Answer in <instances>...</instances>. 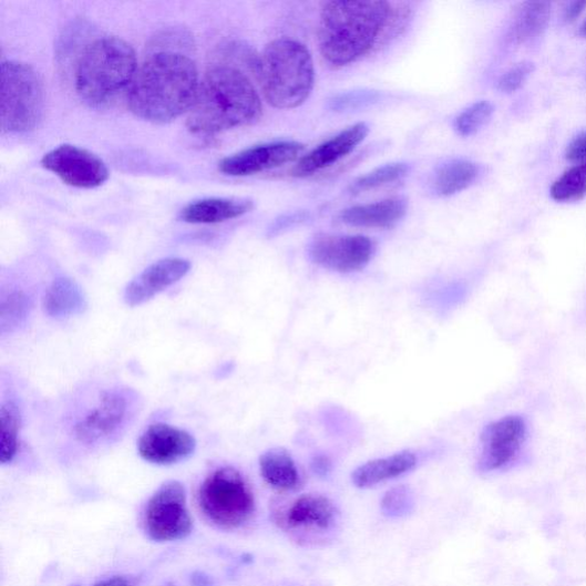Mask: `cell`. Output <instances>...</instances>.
<instances>
[{
	"instance_id": "obj_21",
	"label": "cell",
	"mask_w": 586,
	"mask_h": 586,
	"mask_svg": "<svg viewBox=\"0 0 586 586\" xmlns=\"http://www.w3.org/2000/svg\"><path fill=\"white\" fill-rule=\"evenodd\" d=\"M260 474L274 490L288 492L298 486L299 473L294 459L285 448H271L259 459Z\"/></svg>"
},
{
	"instance_id": "obj_16",
	"label": "cell",
	"mask_w": 586,
	"mask_h": 586,
	"mask_svg": "<svg viewBox=\"0 0 586 586\" xmlns=\"http://www.w3.org/2000/svg\"><path fill=\"white\" fill-rule=\"evenodd\" d=\"M369 126L358 123L341 131L312 152L300 157L294 166L291 174L297 178H306L333 165L350 155L367 137Z\"/></svg>"
},
{
	"instance_id": "obj_7",
	"label": "cell",
	"mask_w": 586,
	"mask_h": 586,
	"mask_svg": "<svg viewBox=\"0 0 586 586\" xmlns=\"http://www.w3.org/2000/svg\"><path fill=\"white\" fill-rule=\"evenodd\" d=\"M198 503L212 523L235 530L248 523L255 512V497L237 470L222 467L206 477L199 489Z\"/></svg>"
},
{
	"instance_id": "obj_2",
	"label": "cell",
	"mask_w": 586,
	"mask_h": 586,
	"mask_svg": "<svg viewBox=\"0 0 586 586\" xmlns=\"http://www.w3.org/2000/svg\"><path fill=\"white\" fill-rule=\"evenodd\" d=\"M261 115V100L249 78L236 66L218 64L199 81L187 127L210 135L251 125Z\"/></svg>"
},
{
	"instance_id": "obj_34",
	"label": "cell",
	"mask_w": 586,
	"mask_h": 586,
	"mask_svg": "<svg viewBox=\"0 0 586 586\" xmlns=\"http://www.w3.org/2000/svg\"><path fill=\"white\" fill-rule=\"evenodd\" d=\"M306 218H307L306 214L289 215L287 217H284V218L279 219L277 223H275L273 228H271V232L279 233V232H281L284 229H287V228L291 227L295 224H298V223H301V222L306 220Z\"/></svg>"
},
{
	"instance_id": "obj_10",
	"label": "cell",
	"mask_w": 586,
	"mask_h": 586,
	"mask_svg": "<svg viewBox=\"0 0 586 586\" xmlns=\"http://www.w3.org/2000/svg\"><path fill=\"white\" fill-rule=\"evenodd\" d=\"M42 166L64 184L82 189L100 187L110 178L109 167L102 160L73 145H61L45 154Z\"/></svg>"
},
{
	"instance_id": "obj_28",
	"label": "cell",
	"mask_w": 586,
	"mask_h": 586,
	"mask_svg": "<svg viewBox=\"0 0 586 586\" xmlns=\"http://www.w3.org/2000/svg\"><path fill=\"white\" fill-rule=\"evenodd\" d=\"M494 114L489 101H479L462 112L455 120V128L462 136H471L487 125Z\"/></svg>"
},
{
	"instance_id": "obj_8",
	"label": "cell",
	"mask_w": 586,
	"mask_h": 586,
	"mask_svg": "<svg viewBox=\"0 0 586 586\" xmlns=\"http://www.w3.org/2000/svg\"><path fill=\"white\" fill-rule=\"evenodd\" d=\"M145 528L155 542L186 538L193 530L186 490L179 481H167L150 498L145 511Z\"/></svg>"
},
{
	"instance_id": "obj_20",
	"label": "cell",
	"mask_w": 586,
	"mask_h": 586,
	"mask_svg": "<svg viewBox=\"0 0 586 586\" xmlns=\"http://www.w3.org/2000/svg\"><path fill=\"white\" fill-rule=\"evenodd\" d=\"M335 520L332 502L318 494L300 496L287 513V524L294 528L328 530Z\"/></svg>"
},
{
	"instance_id": "obj_31",
	"label": "cell",
	"mask_w": 586,
	"mask_h": 586,
	"mask_svg": "<svg viewBox=\"0 0 586 586\" xmlns=\"http://www.w3.org/2000/svg\"><path fill=\"white\" fill-rule=\"evenodd\" d=\"M535 65L532 62L524 61L515 64L501 76L497 88L503 93H513L518 91L532 76Z\"/></svg>"
},
{
	"instance_id": "obj_17",
	"label": "cell",
	"mask_w": 586,
	"mask_h": 586,
	"mask_svg": "<svg viewBox=\"0 0 586 586\" xmlns=\"http://www.w3.org/2000/svg\"><path fill=\"white\" fill-rule=\"evenodd\" d=\"M407 210V201L394 197L352 206V208L341 213L340 220L353 227L389 229L404 218Z\"/></svg>"
},
{
	"instance_id": "obj_32",
	"label": "cell",
	"mask_w": 586,
	"mask_h": 586,
	"mask_svg": "<svg viewBox=\"0 0 586 586\" xmlns=\"http://www.w3.org/2000/svg\"><path fill=\"white\" fill-rule=\"evenodd\" d=\"M566 158L577 164L586 163V131L579 133L570 142L566 150Z\"/></svg>"
},
{
	"instance_id": "obj_19",
	"label": "cell",
	"mask_w": 586,
	"mask_h": 586,
	"mask_svg": "<svg viewBox=\"0 0 586 586\" xmlns=\"http://www.w3.org/2000/svg\"><path fill=\"white\" fill-rule=\"evenodd\" d=\"M418 465V458L410 451L369 461L352 473L353 484L358 489H371L382 482L401 476Z\"/></svg>"
},
{
	"instance_id": "obj_15",
	"label": "cell",
	"mask_w": 586,
	"mask_h": 586,
	"mask_svg": "<svg viewBox=\"0 0 586 586\" xmlns=\"http://www.w3.org/2000/svg\"><path fill=\"white\" fill-rule=\"evenodd\" d=\"M191 268V261L184 258L172 257L154 263L127 285L125 302L135 307L150 301L183 280Z\"/></svg>"
},
{
	"instance_id": "obj_3",
	"label": "cell",
	"mask_w": 586,
	"mask_h": 586,
	"mask_svg": "<svg viewBox=\"0 0 586 586\" xmlns=\"http://www.w3.org/2000/svg\"><path fill=\"white\" fill-rule=\"evenodd\" d=\"M394 17L384 0L326 3L320 16L318 44L332 68L349 65L367 55L383 37Z\"/></svg>"
},
{
	"instance_id": "obj_13",
	"label": "cell",
	"mask_w": 586,
	"mask_h": 586,
	"mask_svg": "<svg viewBox=\"0 0 586 586\" xmlns=\"http://www.w3.org/2000/svg\"><path fill=\"white\" fill-rule=\"evenodd\" d=\"M305 151L297 142H275L239 152L224 158L219 169L226 176L247 177L296 162Z\"/></svg>"
},
{
	"instance_id": "obj_24",
	"label": "cell",
	"mask_w": 586,
	"mask_h": 586,
	"mask_svg": "<svg viewBox=\"0 0 586 586\" xmlns=\"http://www.w3.org/2000/svg\"><path fill=\"white\" fill-rule=\"evenodd\" d=\"M551 17V4L546 2H528L516 12L511 38L516 44H526L541 37Z\"/></svg>"
},
{
	"instance_id": "obj_14",
	"label": "cell",
	"mask_w": 586,
	"mask_h": 586,
	"mask_svg": "<svg viewBox=\"0 0 586 586\" xmlns=\"http://www.w3.org/2000/svg\"><path fill=\"white\" fill-rule=\"evenodd\" d=\"M196 450L195 438L185 430L164 423L151 425L137 441V452L152 464L172 465L189 459Z\"/></svg>"
},
{
	"instance_id": "obj_11",
	"label": "cell",
	"mask_w": 586,
	"mask_h": 586,
	"mask_svg": "<svg viewBox=\"0 0 586 586\" xmlns=\"http://www.w3.org/2000/svg\"><path fill=\"white\" fill-rule=\"evenodd\" d=\"M527 432V423L521 417H506L487 425L481 434L479 470L490 473L511 465L518 459Z\"/></svg>"
},
{
	"instance_id": "obj_27",
	"label": "cell",
	"mask_w": 586,
	"mask_h": 586,
	"mask_svg": "<svg viewBox=\"0 0 586 586\" xmlns=\"http://www.w3.org/2000/svg\"><path fill=\"white\" fill-rule=\"evenodd\" d=\"M410 171V166L407 163H391L381 167H378L366 176L357 179L350 187V192L353 195L366 193L379 187L387 186L404 178Z\"/></svg>"
},
{
	"instance_id": "obj_6",
	"label": "cell",
	"mask_w": 586,
	"mask_h": 586,
	"mask_svg": "<svg viewBox=\"0 0 586 586\" xmlns=\"http://www.w3.org/2000/svg\"><path fill=\"white\" fill-rule=\"evenodd\" d=\"M44 113V88L32 66L20 61L2 64L0 125L3 133L21 134L39 125Z\"/></svg>"
},
{
	"instance_id": "obj_37",
	"label": "cell",
	"mask_w": 586,
	"mask_h": 586,
	"mask_svg": "<svg viewBox=\"0 0 586 586\" xmlns=\"http://www.w3.org/2000/svg\"><path fill=\"white\" fill-rule=\"evenodd\" d=\"M580 34H582V37L586 38V20L584 21V23L580 27Z\"/></svg>"
},
{
	"instance_id": "obj_38",
	"label": "cell",
	"mask_w": 586,
	"mask_h": 586,
	"mask_svg": "<svg viewBox=\"0 0 586 586\" xmlns=\"http://www.w3.org/2000/svg\"><path fill=\"white\" fill-rule=\"evenodd\" d=\"M164 586H174V585H172V584H166V585H164Z\"/></svg>"
},
{
	"instance_id": "obj_30",
	"label": "cell",
	"mask_w": 586,
	"mask_h": 586,
	"mask_svg": "<svg viewBox=\"0 0 586 586\" xmlns=\"http://www.w3.org/2000/svg\"><path fill=\"white\" fill-rule=\"evenodd\" d=\"M374 91H353L333 96L329 101V109L333 112H349L364 109L379 100Z\"/></svg>"
},
{
	"instance_id": "obj_22",
	"label": "cell",
	"mask_w": 586,
	"mask_h": 586,
	"mask_svg": "<svg viewBox=\"0 0 586 586\" xmlns=\"http://www.w3.org/2000/svg\"><path fill=\"white\" fill-rule=\"evenodd\" d=\"M86 306V298L81 287L65 278L55 280L44 298L45 312L54 319L82 315Z\"/></svg>"
},
{
	"instance_id": "obj_35",
	"label": "cell",
	"mask_w": 586,
	"mask_h": 586,
	"mask_svg": "<svg viewBox=\"0 0 586 586\" xmlns=\"http://www.w3.org/2000/svg\"><path fill=\"white\" fill-rule=\"evenodd\" d=\"M586 8V2H574L568 4V7L565 9L564 12V19L567 22L574 21L576 18L579 17V14L583 12V10Z\"/></svg>"
},
{
	"instance_id": "obj_9",
	"label": "cell",
	"mask_w": 586,
	"mask_h": 586,
	"mask_svg": "<svg viewBox=\"0 0 586 586\" xmlns=\"http://www.w3.org/2000/svg\"><path fill=\"white\" fill-rule=\"evenodd\" d=\"M376 244L362 235L318 234L309 240L307 255L315 264L342 274L362 270L373 258Z\"/></svg>"
},
{
	"instance_id": "obj_1",
	"label": "cell",
	"mask_w": 586,
	"mask_h": 586,
	"mask_svg": "<svg viewBox=\"0 0 586 586\" xmlns=\"http://www.w3.org/2000/svg\"><path fill=\"white\" fill-rule=\"evenodd\" d=\"M199 85L195 62L175 51H161L137 68L127 92L131 112L144 121L165 124L189 113Z\"/></svg>"
},
{
	"instance_id": "obj_18",
	"label": "cell",
	"mask_w": 586,
	"mask_h": 586,
	"mask_svg": "<svg viewBox=\"0 0 586 586\" xmlns=\"http://www.w3.org/2000/svg\"><path fill=\"white\" fill-rule=\"evenodd\" d=\"M250 199L205 198L186 206L181 219L188 224H219L250 213Z\"/></svg>"
},
{
	"instance_id": "obj_26",
	"label": "cell",
	"mask_w": 586,
	"mask_h": 586,
	"mask_svg": "<svg viewBox=\"0 0 586 586\" xmlns=\"http://www.w3.org/2000/svg\"><path fill=\"white\" fill-rule=\"evenodd\" d=\"M549 195L561 203L580 201L586 196V163L577 164L565 172L553 186Z\"/></svg>"
},
{
	"instance_id": "obj_25",
	"label": "cell",
	"mask_w": 586,
	"mask_h": 586,
	"mask_svg": "<svg viewBox=\"0 0 586 586\" xmlns=\"http://www.w3.org/2000/svg\"><path fill=\"white\" fill-rule=\"evenodd\" d=\"M0 425H2L0 462L6 465L16 459L19 451L21 415L14 402L8 401L3 403L2 409H0Z\"/></svg>"
},
{
	"instance_id": "obj_29",
	"label": "cell",
	"mask_w": 586,
	"mask_h": 586,
	"mask_svg": "<svg viewBox=\"0 0 586 586\" xmlns=\"http://www.w3.org/2000/svg\"><path fill=\"white\" fill-rule=\"evenodd\" d=\"M30 299L22 291L12 292L3 300L2 305V325L3 331L7 327L17 328L29 316Z\"/></svg>"
},
{
	"instance_id": "obj_36",
	"label": "cell",
	"mask_w": 586,
	"mask_h": 586,
	"mask_svg": "<svg viewBox=\"0 0 586 586\" xmlns=\"http://www.w3.org/2000/svg\"><path fill=\"white\" fill-rule=\"evenodd\" d=\"M93 586H132V584L125 577L116 576V577L103 579Z\"/></svg>"
},
{
	"instance_id": "obj_12",
	"label": "cell",
	"mask_w": 586,
	"mask_h": 586,
	"mask_svg": "<svg viewBox=\"0 0 586 586\" xmlns=\"http://www.w3.org/2000/svg\"><path fill=\"white\" fill-rule=\"evenodd\" d=\"M131 399L122 390L106 392L74 426L75 438L96 444L117 435L131 417Z\"/></svg>"
},
{
	"instance_id": "obj_5",
	"label": "cell",
	"mask_w": 586,
	"mask_h": 586,
	"mask_svg": "<svg viewBox=\"0 0 586 586\" xmlns=\"http://www.w3.org/2000/svg\"><path fill=\"white\" fill-rule=\"evenodd\" d=\"M256 76L269 105L287 111L298 109L315 89L313 56L298 41L275 40L259 55Z\"/></svg>"
},
{
	"instance_id": "obj_4",
	"label": "cell",
	"mask_w": 586,
	"mask_h": 586,
	"mask_svg": "<svg viewBox=\"0 0 586 586\" xmlns=\"http://www.w3.org/2000/svg\"><path fill=\"white\" fill-rule=\"evenodd\" d=\"M134 49L117 38H103L89 44L79 58L75 88L92 107L109 105L128 91L137 72Z\"/></svg>"
},
{
	"instance_id": "obj_33",
	"label": "cell",
	"mask_w": 586,
	"mask_h": 586,
	"mask_svg": "<svg viewBox=\"0 0 586 586\" xmlns=\"http://www.w3.org/2000/svg\"><path fill=\"white\" fill-rule=\"evenodd\" d=\"M409 497L408 490L404 487L395 489L388 493L384 498V507L389 508V512H401L402 508L407 507V501Z\"/></svg>"
},
{
	"instance_id": "obj_23",
	"label": "cell",
	"mask_w": 586,
	"mask_h": 586,
	"mask_svg": "<svg viewBox=\"0 0 586 586\" xmlns=\"http://www.w3.org/2000/svg\"><path fill=\"white\" fill-rule=\"evenodd\" d=\"M479 174V166L471 161H451L435 171L432 187L439 196H453L467 189L476 181Z\"/></svg>"
}]
</instances>
